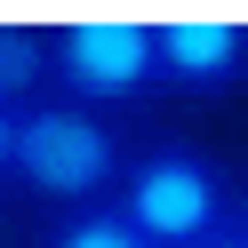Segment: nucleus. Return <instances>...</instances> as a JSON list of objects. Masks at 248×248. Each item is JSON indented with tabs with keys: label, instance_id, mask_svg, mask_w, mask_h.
Segmentation results:
<instances>
[{
	"label": "nucleus",
	"instance_id": "f257e3e1",
	"mask_svg": "<svg viewBox=\"0 0 248 248\" xmlns=\"http://www.w3.org/2000/svg\"><path fill=\"white\" fill-rule=\"evenodd\" d=\"M112 208L128 216L152 248H200V240H216V232H232L240 200H232V176L200 144L160 136V144L128 152V168H120V184H112Z\"/></svg>",
	"mask_w": 248,
	"mask_h": 248
},
{
	"label": "nucleus",
	"instance_id": "f03ea898",
	"mask_svg": "<svg viewBox=\"0 0 248 248\" xmlns=\"http://www.w3.org/2000/svg\"><path fill=\"white\" fill-rule=\"evenodd\" d=\"M120 168H128V144H120V128L104 112L64 104V96H40V104L16 112V168H8V176L32 184L40 200L96 208L120 184Z\"/></svg>",
	"mask_w": 248,
	"mask_h": 248
},
{
	"label": "nucleus",
	"instance_id": "7ed1b4c3",
	"mask_svg": "<svg viewBox=\"0 0 248 248\" xmlns=\"http://www.w3.org/2000/svg\"><path fill=\"white\" fill-rule=\"evenodd\" d=\"M48 72L64 104H136L160 88V48H152V16H64L48 32Z\"/></svg>",
	"mask_w": 248,
	"mask_h": 248
},
{
	"label": "nucleus",
	"instance_id": "20e7f679",
	"mask_svg": "<svg viewBox=\"0 0 248 248\" xmlns=\"http://www.w3.org/2000/svg\"><path fill=\"white\" fill-rule=\"evenodd\" d=\"M152 48H160V88L184 96H224L232 80H248V16H216V8L152 16Z\"/></svg>",
	"mask_w": 248,
	"mask_h": 248
},
{
	"label": "nucleus",
	"instance_id": "39448f33",
	"mask_svg": "<svg viewBox=\"0 0 248 248\" xmlns=\"http://www.w3.org/2000/svg\"><path fill=\"white\" fill-rule=\"evenodd\" d=\"M40 80H48V32L24 16H0V104H40Z\"/></svg>",
	"mask_w": 248,
	"mask_h": 248
},
{
	"label": "nucleus",
	"instance_id": "423d86ee",
	"mask_svg": "<svg viewBox=\"0 0 248 248\" xmlns=\"http://www.w3.org/2000/svg\"><path fill=\"white\" fill-rule=\"evenodd\" d=\"M40 248H152V240H144V232H136L120 208H112V200H96V208H72V216H56Z\"/></svg>",
	"mask_w": 248,
	"mask_h": 248
},
{
	"label": "nucleus",
	"instance_id": "0eeeda50",
	"mask_svg": "<svg viewBox=\"0 0 248 248\" xmlns=\"http://www.w3.org/2000/svg\"><path fill=\"white\" fill-rule=\"evenodd\" d=\"M16 168V104H0V176Z\"/></svg>",
	"mask_w": 248,
	"mask_h": 248
},
{
	"label": "nucleus",
	"instance_id": "6e6552de",
	"mask_svg": "<svg viewBox=\"0 0 248 248\" xmlns=\"http://www.w3.org/2000/svg\"><path fill=\"white\" fill-rule=\"evenodd\" d=\"M200 248H240V232H216V240H200Z\"/></svg>",
	"mask_w": 248,
	"mask_h": 248
},
{
	"label": "nucleus",
	"instance_id": "1a4fd4ad",
	"mask_svg": "<svg viewBox=\"0 0 248 248\" xmlns=\"http://www.w3.org/2000/svg\"><path fill=\"white\" fill-rule=\"evenodd\" d=\"M232 232H240V248H248V200H240V216H232Z\"/></svg>",
	"mask_w": 248,
	"mask_h": 248
}]
</instances>
